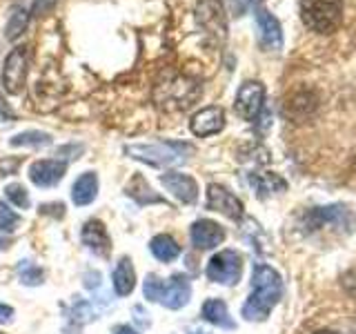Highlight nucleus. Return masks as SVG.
Here are the masks:
<instances>
[{
    "label": "nucleus",
    "instance_id": "29",
    "mask_svg": "<svg viewBox=\"0 0 356 334\" xmlns=\"http://www.w3.org/2000/svg\"><path fill=\"white\" fill-rule=\"evenodd\" d=\"M54 5V0H36V5H33V9L29 11V14H40L42 9H47Z\"/></svg>",
    "mask_w": 356,
    "mask_h": 334
},
{
    "label": "nucleus",
    "instance_id": "27",
    "mask_svg": "<svg viewBox=\"0 0 356 334\" xmlns=\"http://www.w3.org/2000/svg\"><path fill=\"white\" fill-rule=\"evenodd\" d=\"M5 194H7V198L11 200V205H16L18 209H27L29 207V194L25 192V187L22 185H18V183H11V185H7L5 187Z\"/></svg>",
    "mask_w": 356,
    "mask_h": 334
},
{
    "label": "nucleus",
    "instance_id": "9",
    "mask_svg": "<svg viewBox=\"0 0 356 334\" xmlns=\"http://www.w3.org/2000/svg\"><path fill=\"white\" fill-rule=\"evenodd\" d=\"M189 129L194 136H214V134L225 129V109L218 105H209L198 109L196 114L189 118Z\"/></svg>",
    "mask_w": 356,
    "mask_h": 334
},
{
    "label": "nucleus",
    "instance_id": "5",
    "mask_svg": "<svg viewBox=\"0 0 356 334\" xmlns=\"http://www.w3.org/2000/svg\"><path fill=\"white\" fill-rule=\"evenodd\" d=\"M300 20L314 33H334L343 22V0H300Z\"/></svg>",
    "mask_w": 356,
    "mask_h": 334
},
{
    "label": "nucleus",
    "instance_id": "4",
    "mask_svg": "<svg viewBox=\"0 0 356 334\" xmlns=\"http://www.w3.org/2000/svg\"><path fill=\"white\" fill-rule=\"evenodd\" d=\"M143 292L147 301L161 303L167 310H181L189 303V299H192V285H189L187 276L183 274H174L167 278V281H163V278L156 274H149L147 281L143 285Z\"/></svg>",
    "mask_w": 356,
    "mask_h": 334
},
{
    "label": "nucleus",
    "instance_id": "15",
    "mask_svg": "<svg viewBox=\"0 0 356 334\" xmlns=\"http://www.w3.org/2000/svg\"><path fill=\"white\" fill-rule=\"evenodd\" d=\"M81 239H83V243L87 245L89 250L100 254L103 259H107V256H109V252H111V241H109V234H107L105 225L100 221H96V218L87 221L85 225H83Z\"/></svg>",
    "mask_w": 356,
    "mask_h": 334
},
{
    "label": "nucleus",
    "instance_id": "26",
    "mask_svg": "<svg viewBox=\"0 0 356 334\" xmlns=\"http://www.w3.org/2000/svg\"><path fill=\"white\" fill-rule=\"evenodd\" d=\"M18 274H20V281L25 285H40L42 278H44L42 267H38L36 263H31V261H20Z\"/></svg>",
    "mask_w": 356,
    "mask_h": 334
},
{
    "label": "nucleus",
    "instance_id": "17",
    "mask_svg": "<svg viewBox=\"0 0 356 334\" xmlns=\"http://www.w3.org/2000/svg\"><path fill=\"white\" fill-rule=\"evenodd\" d=\"M345 207L341 205H330V207H314L305 214V225L309 230H321L325 225H339L341 218H345Z\"/></svg>",
    "mask_w": 356,
    "mask_h": 334
},
{
    "label": "nucleus",
    "instance_id": "19",
    "mask_svg": "<svg viewBox=\"0 0 356 334\" xmlns=\"http://www.w3.org/2000/svg\"><path fill=\"white\" fill-rule=\"evenodd\" d=\"M203 319L209 321L211 326H218V328H225V330H234L236 323L229 317V310L225 305V301L220 299H207L203 303Z\"/></svg>",
    "mask_w": 356,
    "mask_h": 334
},
{
    "label": "nucleus",
    "instance_id": "3",
    "mask_svg": "<svg viewBox=\"0 0 356 334\" xmlns=\"http://www.w3.org/2000/svg\"><path fill=\"white\" fill-rule=\"evenodd\" d=\"M200 96V85L189 76L174 74L154 87V103L165 111H181Z\"/></svg>",
    "mask_w": 356,
    "mask_h": 334
},
{
    "label": "nucleus",
    "instance_id": "33",
    "mask_svg": "<svg viewBox=\"0 0 356 334\" xmlns=\"http://www.w3.org/2000/svg\"><path fill=\"white\" fill-rule=\"evenodd\" d=\"M192 334H205V332H200V330H196V332H192Z\"/></svg>",
    "mask_w": 356,
    "mask_h": 334
},
{
    "label": "nucleus",
    "instance_id": "24",
    "mask_svg": "<svg viewBox=\"0 0 356 334\" xmlns=\"http://www.w3.org/2000/svg\"><path fill=\"white\" fill-rule=\"evenodd\" d=\"M49 143H51L49 134L38 132V129L22 132V134H16L14 138H9L11 148H44V145H49Z\"/></svg>",
    "mask_w": 356,
    "mask_h": 334
},
{
    "label": "nucleus",
    "instance_id": "28",
    "mask_svg": "<svg viewBox=\"0 0 356 334\" xmlns=\"http://www.w3.org/2000/svg\"><path fill=\"white\" fill-rule=\"evenodd\" d=\"M20 225V216L9 205L0 203V232H14Z\"/></svg>",
    "mask_w": 356,
    "mask_h": 334
},
{
    "label": "nucleus",
    "instance_id": "12",
    "mask_svg": "<svg viewBox=\"0 0 356 334\" xmlns=\"http://www.w3.org/2000/svg\"><path fill=\"white\" fill-rule=\"evenodd\" d=\"M189 239H192L196 250H211L225 241V228L218 225L216 221L200 218L189 228Z\"/></svg>",
    "mask_w": 356,
    "mask_h": 334
},
{
    "label": "nucleus",
    "instance_id": "31",
    "mask_svg": "<svg viewBox=\"0 0 356 334\" xmlns=\"http://www.w3.org/2000/svg\"><path fill=\"white\" fill-rule=\"evenodd\" d=\"M114 334H138V330H134L129 326H118V328H114Z\"/></svg>",
    "mask_w": 356,
    "mask_h": 334
},
{
    "label": "nucleus",
    "instance_id": "6",
    "mask_svg": "<svg viewBox=\"0 0 356 334\" xmlns=\"http://www.w3.org/2000/svg\"><path fill=\"white\" fill-rule=\"evenodd\" d=\"M205 274L209 281L220 283V285H236L243 276V259L238 252L234 250H222L214 254L207 261Z\"/></svg>",
    "mask_w": 356,
    "mask_h": 334
},
{
    "label": "nucleus",
    "instance_id": "32",
    "mask_svg": "<svg viewBox=\"0 0 356 334\" xmlns=\"http://www.w3.org/2000/svg\"><path fill=\"white\" fill-rule=\"evenodd\" d=\"M314 334H341V332H334V330H318Z\"/></svg>",
    "mask_w": 356,
    "mask_h": 334
},
{
    "label": "nucleus",
    "instance_id": "18",
    "mask_svg": "<svg viewBox=\"0 0 356 334\" xmlns=\"http://www.w3.org/2000/svg\"><path fill=\"white\" fill-rule=\"evenodd\" d=\"M98 194V176L94 172H85L83 176L76 178V183L72 187V198L78 207L89 205Z\"/></svg>",
    "mask_w": 356,
    "mask_h": 334
},
{
    "label": "nucleus",
    "instance_id": "14",
    "mask_svg": "<svg viewBox=\"0 0 356 334\" xmlns=\"http://www.w3.org/2000/svg\"><path fill=\"white\" fill-rule=\"evenodd\" d=\"M161 183L185 205H194L198 198V183L192 176L181 172H167L161 176Z\"/></svg>",
    "mask_w": 356,
    "mask_h": 334
},
{
    "label": "nucleus",
    "instance_id": "2",
    "mask_svg": "<svg viewBox=\"0 0 356 334\" xmlns=\"http://www.w3.org/2000/svg\"><path fill=\"white\" fill-rule=\"evenodd\" d=\"M125 154L152 167H176L183 165L194 154V148L183 141H156L127 145Z\"/></svg>",
    "mask_w": 356,
    "mask_h": 334
},
{
    "label": "nucleus",
    "instance_id": "22",
    "mask_svg": "<svg viewBox=\"0 0 356 334\" xmlns=\"http://www.w3.org/2000/svg\"><path fill=\"white\" fill-rule=\"evenodd\" d=\"M250 183L254 185L256 194L261 198L265 196H272V194H278V192H285L287 189V183L285 178H281L274 172H267V174H252L250 176Z\"/></svg>",
    "mask_w": 356,
    "mask_h": 334
},
{
    "label": "nucleus",
    "instance_id": "8",
    "mask_svg": "<svg viewBox=\"0 0 356 334\" xmlns=\"http://www.w3.org/2000/svg\"><path fill=\"white\" fill-rule=\"evenodd\" d=\"M265 105V87L259 81H245L236 94V114L245 120H256Z\"/></svg>",
    "mask_w": 356,
    "mask_h": 334
},
{
    "label": "nucleus",
    "instance_id": "13",
    "mask_svg": "<svg viewBox=\"0 0 356 334\" xmlns=\"http://www.w3.org/2000/svg\"><path fill=\"white\" fill-rule=\"evenodd\" d=\"M67 172V163L58 159H40L36 163H31L29 167V178L33 185L38 187H54L56 183H60V178Z\"/></svg>",
    "mask_w": 356,
    "mask_h": 334
},
{
    "label": "nucleus",
    "instance_id": "16",
    "mask_svg": "<svg viewBox=\"0 0 356 334\" xmlns=\"http://www.w3.org/2000/svg\"><path fill=\"white\" fill-rule=\"evenodd\" d=\"M314 109H316V96L312 92H296L283 105L285 114L296 122H303V118H309L314 114Z\"/></svg>",
    "mask_w": 356,
    "mask_h": 334
},
{
    "label": "nucleus",
    "instance_id": "23",
    "mask_svg": "<svg viewBox=\"0 0 356 334\" xmlns=\"http://www.w3.org/2000/svg\"><path fill=\"white\" fill-rule=\"evenodd\" d=\"M149 250L156 259L163 261V263H170V261L181 256V245H178L170 234H159V237H154L149 243Z\"/></svg>",
    "mask_w": 356,
    "mask_h": 334
},
{
    "label": "nucleus",
    "instance_id": "11",
    "mask_svg": "<svg viewBox=\"0 0 356 334\" xmlns=\"http://www.w3.org/2000/svg\"><path fill=\"white\" fill-rule=\"evenodd\" d=\"M256 25H259V38L267 51H278L283 47V27L270 9H256Z\"/></svg>",
    "mask_w": 356,
    "mask_h": 334
},
{
    "label": "nucleus",
    "instance_id": "21",
    "mask_svg": "<svg viewBox=\"0 0 356 334\" xmlns=\"http://www.w3.org/2000/svg\"><path fill=\"white\" fill-rule=\"evenodd\" d=\"M134 287H136V270H134L129 256H122L114 267V289L118 296H129Z\"/></svg>",
    "mask_w": 356,
    "mask_h": 334
},
{
    "label": "nucleus",
    "instance_id": "10",
    "mask_svg": "<svg viewBox=\"0 0 356 334\" xmlns=\"http://www.w3.org/2000/svg\"><path fill=\"white\" fill-rule=\"evenodd\" d=\"M207 207L220 212L232 221H241L243 218V203L238 196H234L227 187H222L218 183H211L207 187Z\"/></svg>",
    "mask_w": 356,
    "mask_h": 334
},
{
    "label": "nucleus",
    "instance_id": "20",
    "mask_svg": "<svg viewBox=\"0 0 356 334\" xmlns=\"http://www.w3.org/2000/svg\"><path fill=\"white\" fill-rule=\"evenodd\" d=\"M207 18V29L216 36H225V16H222V7L218 0H203V5L198 9V20H205Z\"/></svg>",
    "mask_w": 356,
    "mask_h": 334
},
{
    "label": "nucleus",
    "instance_id": "34",
    "mask_svg": "<svg viewBox=\"0 0 356 334\" xmlns=\"http://www.w3.org/2000/svg\"><path fill=\"white\" fill-rule=\"evenodd\" d=\"M0 334H3V332H0Z\"/></svg>",
    "mask_w": 356,
    "mask_h": 334
},
{
    "label": "nucleus",
    "instance_id": "7",
    "mask_svg": "<svg viewBox=\"0 0 356 334\" xmlns=\"http://www.w3.org/2000/svg\"><path fill=\"white\" fill-rule=\"evenodd\" d=\"M27 72H29V47L20 45V47L11 49L3 65V87L5 92L16 96L25 89L27 83Z\"/></svg>",
    "mask_w": 356,
    "mask_h": 334
},
{
    "label": "nucleus",
    "instance_id": "1",
    "mask_svg": "<svg viewBox=\"0 0 356 334\" xmlns=\"http://www.w3.org/2000/svg\"><path fill=\"white\" fill-rule=\"evenodd\" d=\"M283 296V278L274 267L256 263L252 274V292L243 303L245 321H265Z\"/></svg>",
    "mask_w": 356,
    "mask_h": 334
},
{
    "label": "nucleus",
    "instance_id": "25",
    "mask_svg": "<svg viewBox=\"0 0 356 334\" xmlns=\"http://www.w3.org/2000/svg\"><path fill=\"white\" fill-rule=\"evenodd\" d=\"M29 18H31V14L27 9L14 7V14H11V18L7 22V31H5L7 40H18L22 33H25V29L29 25Z\"/></svg>",
    "mask_w": 356,
    "mask_h": 334
},
{
    "label": "nucleus",
    "instance_id": "30",
    "mask_svg": "<svg viewBox=\"0 0 356 334\" xmlns=\"http://www.w3.org/2000/svg\"><path fill=\"white\" fill-rule=\"evenodd\" d=\"M11 317H14V310H11L9 305H3V303H0V323L11 321Z\"/></svg>",
    "mask_w": 356,
    "mask_h": 334
}]
</instances>
